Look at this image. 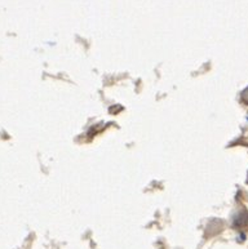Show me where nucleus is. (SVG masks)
I'll use <instances>...</instances> for the list:
<instances>
[{
    "instance_id": "obj_1",
    "label": "nucleus",
    "mask_w": 248,
    "mask_h": 249,
    "mask_svg": "<svg viewBox=\"0 0 248 249\" xmlns=\"http://www.w3.org/2000/svg\"><path fill=\"white\" fill-rule=\"evenodd\" d=\"M242 100L245 101L246 104L248 105V88L243 90V93H242Z\"/></svg>"
}]
</instances>
